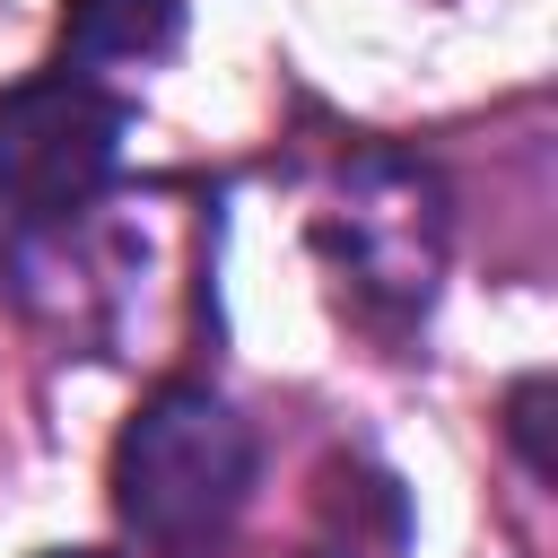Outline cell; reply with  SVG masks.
<instances>
[{"label":"cell","instance_id":"6da1fadb","mask_svg":"<svg viewBox=\"0 0 558 558\" xmlns=\"http://www.w3.org/2000/svg\"><path fill=\"white\" fill-rule=\"evenodd\" d=\"M262 471L253 427L209 384H166L113 445V506L157 558H209Z\"/></svg>","mask_w":558,"mask_h":558},{"label":"cell","instance_id":"7a4b0ae2","mask_svg":"<svg viewBox=\"0 0 558 558\" xmlns=\"http://www.w3.org/2000/svg\"><path fill=\"white\" fill-rule=\"evenodd\" d=\"M122 140H131V105L87 70H35L0 87V209L17 227L78 218L122 174Z\"/></svg>","mask_w":558,"mask_h":558},{"label":"cell","instance_id":"3957f363","mask_svg":"<svg viewBox=\"0 0 558 558\" xmlns=\"http://www.w3.org/2000/svg\"><path fill=\"white\" fill-rule=\"evenodd\" d=\"M61 44L78 70L105 61H166L183 44V0H70L61 9Z\"/></svg>","mask_w":558,"mask_h":558},{"label":"cell","instance_id":"277c9868","mask_svg":"<svg viewBox=\"0 0 558 558\" xmlns=\"http://www.w3.org/2000/svg\"><path fill=\"white\" fill-rule=\"evenodd\" d=\"M44 558H113V549H44Z\"/></svg>","mask_w":558,"mask_h":558}]
</instances>
